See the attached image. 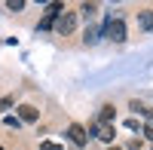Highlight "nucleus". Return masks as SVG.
<instances>
[{
  "label": "nucleus",
  "instance_id": "obj_15",
  "mask_svg": "<svg viewBox=\"0 0 153 150\" xmlns=\"http://www.w3.org/2000/svg\"><path fill=\"white\" fill-rule=\"evenodd\" d=\"M107 150H123V147H107Z\"/></svg>",
  "mask_w": 153,
  "mask_h": 150
},
{
  "label": "nucleus",
  "instance_id": "obj_5",
  "mask_svg": "<svg viewBox=\"0 0 153 150\" xmlns=\"http://www.w3.org/2000/svg\"><path fill=\"white\" fill-rule=\"evenodd\" d=\"M138 28H141V31L153 28V9H141V12H138Z\"/></svg>",
  "mask_w": 153,
  "mask_h": 150
},
{
  "label": "nucleus",
  "instance_id": "obj_1",
  "mask_svg": "<svg viewBox=\"0 0 153 150\" xmlns=\"http://www.w3.org/2000/svg\"><path fill=\"white\" fill-rule=\"evenodd\" d=\"M104 37L113 40V43H123L126 40V25H123V19H110L104 25Z\"/></svg>",
  "mask_w": 153,
  "mask_h": 150
},
{
  "label": "nucleus",
  "instance_id": "obj_3",
  "mask_svg": "<svg viewBox=\"0 0 153 150\" xmlns=\"http://www.w3.org/2000/svg\"><path fill=\"white\" fill-rule=\"evenodd\" d=\"M68 138H71V144L74 147H86V129L80 126V123H71V126H68Z\"/></svg>",
  "mask_w": 153,
  "mask_h": 150
},
{
  "label": "nucleus",
  "instance_id": "obj_8",
  "mask_svg": "<svg viewBox=\"0 0 153 150\" xmlns=\"http://www.w3.org/2000/svg\"><path fill=\"white\" fill-rule=\"evenodd\" d=\"M52 25H55V16H52V12H46V19L40 22V31H49Z\"/></svg>",
  "mask_w": 153,
  "mask_h": 150
},
{
  "label": "nucleus",
  "instance_id": "obj_9",
  "mask_svg": "<svg viewBox=\"0 0 153 150\" xmlns=\"http://www.w3.org/2000/svg\"><path fill=\"white\" fill-rule=\"evenodd\" d=\"M95 9H98L95 3H83V6H80V12H83L86 19H92V16H95Z\"/></svg>",
  "mask_w": 153,
  "mask_h": 150
},
{
  "label": "nucleus",
  "instance_id": "obj_6",
  "mask_svg": "<svg viewBox=\"0 0 153 150\" xmlns=\"http://www.w3.org/2000/svg\"><path fill=\"white\" fill-rule=\"evenodd\" d=\"M92 132H95V138H101V141H113V126H101V123H95Z\"/></svg>",
  "mask_w": 153,
  "mask_h": 150
},
{
  "label": "nucleus",
  "instance_id": "obj_7",
  "mask_svg": "<svg viewBox=\"0 0 153 150\" xmlns=\"http://www.w3.org/2000/svg\"><path fill=\"white\" fill-rule=\"evenodd\" d=\"M113 117H117L113 104H104V107H101V114H98V123H101V126H110V123H113Z\"/></svg>",
  "mask_w": 153,
  "mask_h": 150
},
{
  "label": "nucleus",
  "instance_id": "obj_16",
  "mask_svg": "<svg viewBox=\"0 0 153 150\" xmlns=\"http://www.w3.org/2000/svg\"><path fill=\"white\" fill-rule=\"evenodd\" d=\"M0 150H3V147H0Z\"/></svg>",
  "mask_w": 153,
  "mask_h": 150
},
{
  "label": "nucleus",
  "instance_id": "obj_12",
  "mask_svg": "<svg viewBox=\"0 0 153 150\" xmlns=\"http://www.w3.org/2000/svg\"><path fill=\"white\" fill-rule=\"evenodd\" d=\"M40 150H61V144H55V141H40Z\"/></svg>",
  "mask_w": 153,
  "mask_h": 150
},
{
  "label": "nucleus",
  "instance_id": "obj_2",
  "mask_svg": "<svg viewBox=\"0 0 153 150\" xmlns=\"http://www.w3.org/2000/svg\"><path fill=\"white\" fill-rule=\"evenodd\" d=\"M74 28H76V12H61L58 16V22H55V31L61 34V37H68V34H74Z\"/></svg>",
  "mask_w": 153,
  "mask_h": 150
},
{
  "label": "nucleus",
  "instance_id": "obj_14",
  "mask_svg": "<svg viewBox=\"0 0 153 150\" xmlns=\"http://www.w3.org/2000/svg\"><path fill=\"white\" fill-rule=\"evenodd\" d=\"M144 138H147V141H153V126H144Z\"/></svg>",
  "mask_w": 153,
  "mask_h": 150
},
{
  "label": "nucleus",
  "instance_id": "obj_4",
  "mask_svg": "<svg viewBox=\"0 0 153 150\" xmlns=\"http://www.w3.org/2000/svg\"><path fill=\"white\" fill-rule=\"evenodd\" d=\"M37 117H40V110H37L34 104H22V107H19V120H25V123H37Z\"/></svg>",
  "mask_w": 153,
  "mask_h": 150
},
{
  "label": "nucleus",
  "instance_id": "obj_11",
  "mask_svg": "<svg viewBox=\"0 0 153 150\" xmlns=\"http://www.w3.org/2000/svg\"><path fill=\"white\" fill-rule=\"evenodd\" d=\"M98 40V28H86V43H95Z\"/></svg>",
  "mask_w": 153,
  "mask_h": 150
},
{
  "label": "nucleus",
  "instance_id": "obj_13",
  "mask_svg": "<svg viewBox=\"0 0 153 150\" xmlns=\"http://www.w3.org/2000/svg\"><path fill=\"white\" fill-rule=\"evenodd\" d=\"M12 107V95H6V98H0V110H9Z\"/></svg>",
  "mask_w": 153,
  "mask_h": 150
},
{
  "label": "nucleus",
  "instance_id": "obj_10",
  "mask_svg": "<svg viewBox=\"0 0 153 150\" xmlns=\"http://www.w3.org/2000/svg\"><path fill=\"white\" fill-rule=\"evenodd\" d=\"M6 9H12V12H19V9H25V0H9V3H6Z\"/></svg>",
  "mask_w": 153,
  "mask_h": 150
}]
</instances>
